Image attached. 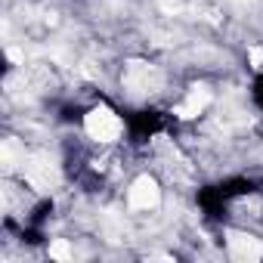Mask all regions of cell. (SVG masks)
<instances>
[{"label":"cell","mask_w":263,"mask_h":263,"mask_svg":"<svg viewBox=\"0 0 263 263\" xmlns=\"http://www.w3.org/2000/svg\"><path fill=\"white\" fill-rule=\"evenodd\" d=\"M84 108H62V121H81Z\"/></svg>","instance_id":"obj_6"},{"label":"cell","mask_w":263,"mask_h":263,"mask_svg":"<svg viewBox=\"0 0 263 263\" xmlns=\"http://www.w3.org/2000/svg\"><path fill=\"white\" fill-rule=\"evenodd\" d=\"M226 195H223V189L220 186H204L201 192H198V204L204 208V214L211 217V220H220L223 214H226Z\"/></svg>","instance_id":"obj_2"},{"label":"cell","mask_w":263,"mask_h":263,"mask_svg":"<svg viewBox=\"0 0 263 263\" xmlns=\"http://www.w3.org/2000/svg\"><path fill=\"white\" fill-rule=\"evenodd\" d=\"M254 102H257V105L263 108V74H260V78L254 81Z\"/></svg>","instance_id":"obj_7"},{"label":"cell","mask_w":263,"mask_h":263,"mask_svg":"<svg viewBox=\"0 0 263 263\" xmlns=\"http://www.w3.org/2000/svg\"><path fill=\"white\" fill-rule=\"evenodd\" d=\"M50 214H53V201H41V204L34 208V214H31V223H34V226H41Z\"/></svg>","instance_id":"obj_4"},{"label":"cell","mask_w":263,"mask_h":263,"mask_svg":"<svg viewBox=\"0 0 263 263\" xmlns=\"http://www.w3.org/2000/svg\"><path fill=\"white\" fill-rule=\"evenodd\" d=\"M220 189H223L226 198H238V195H251V192H257V183H254V180H245V177H235V180H226Z\"/></svg>","instance_id":"obj_3"},{"label":"cell","mask_w":263,"mask_h":263,"mask_svg":"<svg viewBox=\"0 0 263 263\" xmlns=\"http://www.w3.org/2000/svg\"><path fill=\"white\" fill-rule=\"evenodd\" d=\"M22 241H28V245H41L44 235H41V229H22Z\"/></svg>","instance_id":"obj_5"},{"label":"cell","mask_w":263,"mask_h":263,"mask_svg":"<svg viewBox=\"0 0 263 263\" xmlns=\"http://www.w3.org/2000/svg\"><path fill=\"white\" fill-rule=\"evenodd\" d=\"M127 127H130V140L134 143H146L149 137H155L158 130L167 127L164 115L155 108H143V111H130L127 115Z\"/></svg>","instance_id":"obj_1"}]
</instances>
